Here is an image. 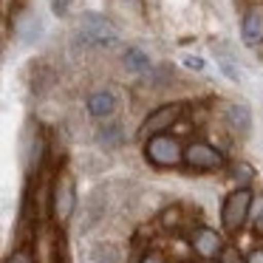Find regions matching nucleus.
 <instances>
[{
	"label": "nucleus",
	"mask_w": 263,
	"mask_h": 263,
	"mask_svg": "<svg viewBox=\"0 0 263 263\" xmlns=\"http://www.w3.org/2000/svg\"><path fill=\"white\" fill-rule=\"evenodd\" d=\"M119 43V29L108 17L97 12H85L80 17V29L74 31V46L80 48H110Z\"/></svg>",
	"instance_id": "obj_1"
},
{
	"label": "nucleus",
	"mask_w": 263,
	"mask_h": 263,
	"mask_svg": "<svg viewBox=\"0 0 263 263\" xmlns=\"http://www.w3.org/2000/svg\"><path fill=\"white\" fill-rule=\"evenodd\" d=\"M249 210H252V190L249 187H238L223 198L221 204V227L227 232H240L249 218Z\"/></svg>",
	"instance_id": "obj_2"
},
{
	"label": "nucleus",
	"mask_w": 263,
	"mask_h": 263,
	"mask_svg": "<svg viewBox=\"0 0 263 263\" xmlns=\"http://www.w3.org/2000/svg\"><path fill=\"white\" fill-rule=\"evenodd\" d=\"M181 153L184 144L178 142L176 136H167V133H159V136H150L144 142V159L153 167H176L181 164Z\"/></svg>",
	"instance_id": "obj_3"
},
{
	"label": "nucleus",
	"mask_w": 263,
	"mask_h": 263,
	"mask_svg": "<svg viewBox=\"0 0 263 263\" xmlns=\"http://www.w3.org/2000/svg\"><path fill=\"white\" fill-rule=\"evenodd\" d=\"M74 210H77V187H74V178L63 170L51 190V215L57 223H68Z\"/></svg>",
	"instance_id": "obj_4"
},
{
	"label": "nucleus",
	"mask_w": 263,
	"mask_h": 263,
	"mask_svg": "<svg viewBox=\"0 0 263 263\" xmlns=\"http://www.w3.org/2000/svg\"><path fill=\"white\" fill-rule=\"evenodd\" d=\"M187 108H190L187 102H173V105H161V108H156L153 114L142 122V127H139V139H144V142H147L150 136L167 133L184 116V110H187Z\"/></svg>",
	"instance_id": "obj_5"
},
{
	"label": "nucleus",
	"mask_w": 263,
	"mask_h": 263,
	"mask_svg": "<svg viewBox=\"0 0 263 263\" xmlns=\"http://www.w3.org/2000/svg\"><path fill=\"white\" fill-rule=\"evenodd\" d=\"M181 161L187 167H193V170L210 173V170H221L227 159H223V153L218 147H212L210 142H190L181 153Z\"/></svg>",
	"instance_id": "obj_6"
},
{
	"label": "nucleus",
	"mask_w": 263,
	"mask_h": 263,
	"mask_svg": "<svg viewBox=\"0 0 263 263\" xmlns=\"http://www.w3.org/2000/svg\"><path fill=\"white\" fill-rule=\"evenodd\" d=\"M190 246H193V252L198 257H204V260H218L221 252L227 249V246H223L221 232H215L212 227L193 229V235H190Z\"/></svg>",
	"instance_id": "obj_7"
},
{
	"label": "nucleus",
	"mask_w": 263,
	"mask_h": 263,
	"mask_svg": "<svg viewBox=\"0 0 263 263\" xmlns=\"http://www.w3.org/2000/svg\"><path fill=\"white\" fill-rule=\"evenodd\" d=\"M116 105H119V99H116V93L110 91V88L91 91L88 99H85V108H88V114H91L93 119H110V116L116 114Z\"/></svg>",
	"instance_id": "obj_8"
},
{
	"label": "nucleus",
	"mask_w": 263,
	"mask_h": 263,
	"mask_svg": "<svg viewBox=\"0 0 263 263\" xmlns=\"http://www.w3.org/2000/svg\"><path fill=\"white\" fill-rule=\"evenodd\" d=\"M240 37L246 46H257L263 43V6H252L240 20Z\"/></svg>",
	"instance_id": "obj_9"
},
{
	"label": "nucleus",
	"mask_w": 263,
	"mask_h": 263,
	"mask_svg": "<svg viewBox=\"0 0 263 263\" xmlns=\"http://www.w3.org/2000/svg\"><path fill=\"white\" fill-rule=\"evenodd\" d=\"M227 125L232 127L235 133L246 136V133L252 130V114H249V108H246V105H240V102H232L227 108Z\"/></svg>",
	"instance_id": "obj_10"
},
{
	"label": "nucleus",
	"mask_w": 263,
	"mask_h": 263,
	"mask_svg": "<svg viewBox=\"0 0 263 263\" xmlns=\"http://www.w3.org/2000/svg\"><path fill=\"white\" fill-rule=\"evenodd\" d=\"M122 63H125V68L130 71V74H144V71L150 68V57H147V54H144L139 46L125 48V54H122Z\"/></svg>",
	"instance_id": "obj_11"
},
{
	"label": "nucleus",
	"mask_w": 263,
	"mask_h": 263,
	"mask_svg": "<svg viewBox=\"0 0 263 263\" xmlns=\"http://www.w3.org/2000/svg\"><path fill=\"white\" fill-rule=\"evenodd\" d=\"M212 51H215V60H218V68L223 71V77H229L232 82H240V71H238V63H235V57L227 51V46H212Z\"/></svg>",
	"instance_id": "obj_12"
},
{
	"label": "nucleus",
	"mask_w": 263,
	"mask_h": 263,
	"mask_svg": "<svg viewBox=\"0 0 263 263\" xmlns=\"http://www.w3.org/2000/svg\"><path fill=\"white\" fill-rule=\"evenodd\" d=\"M97 142L102 144V147H119V144L125 142V136H122V125L119 122H108L105 127H99Z\"/></svg>",
	"instance_id": "obj_13"
},
{
	"label": "nucleus",
	"mask_w": 263,
	"mask_h": 263,
	"mask_svg": "<svg viewBox=\"0 0 263 263\" xmlns=\"http://www.w3.org/2000/svg\"><path fill=\"white\" fill-rule=\"evenodd\" d=\"M6 263H37V260H34V252H31L29 246H23V249H14L12 255L6 257Z\"/></svg>",
	"instance_id": "obj_14"
},
{
	"label": "nucleus",
	"mask_w": 263,
	"mask_h": 263,
	"mask_svg": "<svg viewBox=\"0 0 263 263\" xmlns=\"http://www.w3.org/2000/svg\"><path fill=\"white\" fill-rule=\"evenodd\" d=\"M51 263H71L68 246H65V238H63V235H60L57 243H54V260H51Z\"/></svg>",
	"instance_id": "obj_15"
},
{
	"label": "nucleus",
	"mask_w": 263,
	"mask_h": 263,
	"mask_svg": "<svg viewBox=\"0 0 263 263\" xmlns=\"http://www.w3.org/2000/svg\"><path fill=\"white\" fill-rule=\"evenodd\" d=\"M232 176L238 178V181L243 178V184H240V187H246V181H249V178L255 176V173H252V167H249V164H243V161H238V164L232 167Z\"/></svg>",
	"instance_id": "obj_16"
},
{
	"label": "nucleus",
	"mask_w": 263,
	"mask_h": 263,
	"mask_svg": "<svg viewBox=\"0 0 263 263\" xmlns=\"http://www.w3.org/2000/svg\"><path fill=\"white\" fill-rule=\"evenodd\" d=\"M71 6H74V0H51V12L57 14V17H65Z\"/></svg>",
	"instance_id": "obj_17"
},
{
	"label": "nucleus",
	"mask_w": 263,
	"mask_h": 263,
	"mask_svg": "<svg viewBox=\"0 0 263 263\" xmlns=\"http://www.w3.org/2000/svg\"><path fill=\"white\" fill-rule=\"evenodd\" d=\"M184 65H187V68H193V71H204L206 68L204 60H201V57H190V54L184 57Z\"/></svg>",
	"instance_id": "obj_18"
},
{
	"label": "nucleus",
	"mask_w": 263,
	"mask_h": 263,
	"mask_svg": "<svg viewBox=\"0 0 263 263\" xmlns=\"http://www.w3.org/2000/svg\"><path fill=\"white\" fill-rule=\"evenodd\" d=\"M139 263H164V255L161 252H147V255H142Z\"/></svg>",
	"instance_id": "obj_19"
},
{
	"label": "nucleus",
	"mask_w": 263,
	"mask_h": 263,
	"mask_svg": "<svg viewBox=\"0 0 263 263\" xmlns=\"http://www.w3.org/2000/svg\"><path fill=\"white\" fill-rule=\"evenodd\" d=\"M218 263H240V257H235V252L223 249V252H221V257H218Z\"/></svg>",
	"instance_id": "obj_20"
},
{
	"label": "nucleus",
	"mask_w": 263,
	"mask_h": 263,
	"mask_svg": "<svg viewBox=\"0 0 263 263\" xmlns=\"http://www.w3.org/2000/svg\"><path fill=\"white\" fill-rule=\"evenodd\" d=\"M246 263H263V249H252L246 255Z\"/></svg>",
	"instance_id": "obj_21"
},
{
	"label": "nucleus",
	"mask_w": 263,
	"mask_h": 263,
	"mask_svg": "<svg viewBox=\"0 0 263 263\" xmlns=\"http://www.w3.org/2000/svg\"><path fill=\"white\" fill-rule=\"evenodd\" d=\"M255 235H260V238H263V212L255 218Z\"/></svg>",
	"instance_id": "obj_22"
},
{
	"label": "nucleus",
	"mask_w": 263,
	"mask_h": 263,
	"mask_svg": "<svg viewBox=\"0 0 263 263\" xmlns=\"http://www.w3.org/2000/svg\"><path fill=\"white\" fill-rule=\"evenodd\" d=\"M97 263H105V260H97Z\"/></svg>",
	"instance_id": "obj_23"
}]
</instances>
